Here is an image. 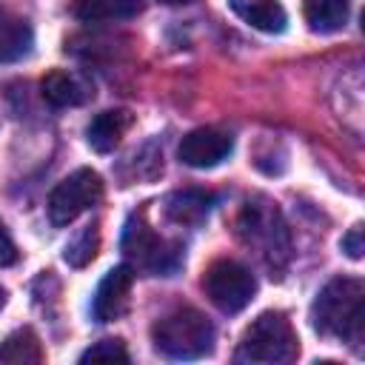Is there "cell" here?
Here are the masks:
<instances>
[{
    "label": "cell",
    "instance_id": "6da1fadb",
    "mask_svg": "<svg viewBox=\"0 0 365 365\" xmlns=\"http://www.w3.org/2000/svg\"><path fill=\"white\" fill-rule=\"evenodd\" d=\"M311 319L322 336L359 342L365 328V285L354 277L325 282L311 305Z\"/></svg>",
    "mask_w": 365,
    "mask_h": 365
},
{
    "label": "cell",
    "instance_id": "7a4b0ae2",
    "mask_svg": "<svg viewBox=\"0 0 365 365\" xmlns=\"http://www.w3.org/2000/svg\"><path fill=\"white\" fill-rule=\"evenodd\" d=\"M154 345L171 359H200L214 351V325L197 308H177L154 322Z\"/></svg>",
    "mask_w": 365,
    "mask_h": 365
},
{
    "label": "cell",
    "instance_id": "3957f363",
    "mask_svg": "<svg viewBox=\"0 0 365 365\" xmlns=\"http://www.w3.org/2000/svg\"><path fill=\"white\" fill-rule=\"evenodd\" d=\"M297 354H299V339H297V331L291 328V319L282 311H265L245 328L234 359L285 365L297 359Z\"/></svg>",
    "mask_w": 365,
    "mask_h": 365
},
{
    "label": "cell",
    "instance_id": "277c9868",
    "mask_svg": "<svg viewBox=\"0 0 365 365\" xmlns=\"http://www.w3.org/2000/svg\"><path fill=\"white\" fill-rule=\"evenodd\" d=\"M237 228H240V240L274 271H279L288 257H291V237H288V228L277 211L274 202L268 200H254V202H245L240 220H237Z\"/></svg>",
    "mask_w": 365,
    "mask_h": 365
},
{
    "label": "cell",
    "instance_id": "5b68a950",
    "mask_svg": "<svg viewBox=\"0 0 365 365\" xmlns=\"http://www.w3.org/2000/svg\"><path fill=\"white\" fill-rule=\"evenodd\" d=\"M123 251L148 274L154 277H171L180 265H182V251L180 245L157 237L145 222L143 217H131L125 222V231H123Z\"/></svg>",
    "mask_w": 365,
    "mask_h": 365
},
{
    "label": "cell",
    "instance_id": "8992f818",
    "mask_svg": "<svg viewBox=\"0 0 365 365\" xmlns=\"http://www.w3.org/2000/svg\"><path fill=\"white\" fill-rule=\"evenodd\" d=\"M202 288H205V297L222 314H240L254 299L257 279L237 259H217L208 265V271L202 277Z\"/></svg>",
    "mask_w": 365,
    "mask_h": 365
},
{
    "label": "cell",
    "instance_id": "52a82bcc",
    "mask_svg": "<svg viewBox=\"0 0 365 365\" xmlns=\"http://www.w3.org/2000/svg\"><path fill=\"white\" fill-rule=\"evenodd\" d=\"M103 197V180L91 168H77L66 180H60L48 197V220L54 225L74 222L83 211L94 208Z\"/></svg>",
    "mask_w": 365,
    "mask_h": 365
},
{
    "label": "cell",
    "instance_id": "ba28073f",
    "mask_svg": "<svg viewBox=\"0 0 365 365\" xmlns=\"http://www.w3.org/2000/svg\"><path fill=\"white\" fill-rule=\"evenodd\" d=\"M234 151V137L220 128H194L180 140V160L191 168H214Z\"/></svg>",
    "mask_w": 365,
    "mask_h": 365
},
{
    "label": "cell",
    "instance_id": "9c48e42d",
    "mask_svg": "<svg viewBox=\"0 0 365 365\" xmlns=\"http://www.w3.org/2000/svg\"><path fill=\"white\" fill-rule=\"evenodd\" d=\"M134 285V271L131 265H114L111 271H106V277L100 279L94 297H91V317L97 322H114L125 314L128 308V294Z\"/></svg>",
    "mask_w": 365,
    "mask_h": 365
},
{
    "label": "cell",
    "instance_id": "30bf717a",
    "mask_svg": "<svg viewBox=\"0 0 365 365\" xmlns=\"http://www.w3.org/2000/svg\"><path fill=\"white\" fill-rule=\"evenodd\" d=\"M128 125H131V114L123 111V108H111V111L97 114V117L88 123L86 140H88V145H91L94 151L108 154V151H114V148L120 145V140L125 137Z\"/></svg>",
    "mask_w": 365,
    "mask_h": 365
},
{
    "label": "cell",
    "instance_id": "8fae6325",
    "mask_svg": "<svg viewBox=\"0 0 365 365\" xmlns=\"http://www.w3.org/2000/svg\"><path fill=\"white\" fill-rule=\"evenodd\" d=\"M234 14L245 20L251 29L265 31V34H279L285 31L288 14L277 0H228Z\"/></svg>",
    "mask_w": 365,
    "mask_h": 365
},
{
    "label": "cell",
    "instance_id": "7c38bea8",
    "mask_svg": "<svg viewBox=\"0 0 365 365\" xmlns=\"http://www.w3.org/2000/svg\"><path fill=\"white\" fill-rule=\"evenodd\" d=\"M31 46H34L31 26L14 11L0 6V63L23 60L31 51Z\"/></svg>",
    "mask_w": 365,
    "mask_h": 365
},
{
    "label": "cell",
    "instance_id": "4fadbf2b",
    "mask_svg": "<svg viewBox=\"0 0 365 365\" xmlns=\"http://www.w3.org/2000/svg\"><path fill=\"white\" fill-rule=\"evenodd\" d=\"M40 91H43V100L51 103L54 108L80 106L91 97L88 83H83L77 74H68V71H48L40 83Z\"/></svg>",
    "mask_w": 365,
    "mask_h": 365
},
{
    "label": "cell",
    "instance_id": "5bb4252c",
    "mask_svg": "<svg viewBox=\"0 0 365 365\" xmlns=\"http://www.w3.org/2000/svg\"><path fill=\"white\" fill-rule=\"evenodd\" d=\"M211 205H214V194L200 188H185V191H174L165 200V217L177 225H197L200 220L208 217Z\"/></svg>",
    "mask_w": 365,
    "mask_h": 365
},
{
    "label": "cell",
    "instance_id": "9a60e30c",
    "mask_svg": "<svg viewBox=\"0 0 365 365\" xmlns=\"http://www.w3.org/2000/svg\"><path fill=\"white\" fill-rule=\"evenodd\" d=\"M71 11L83 23H111V20H128L140 14L143 0H77Z\"/></svg>",
    "mask_w": 365,
    "mask_h": 365
},
{
    "label": "cell",
    "instance_id": "2e32d148",
    "mask_svg": "<svg viewBox=\"0 0 365 365\" xmlns=\"http://www.w3.org/2000/svg\"><path fill=\"white\" fill-rule=\"evenodd\" d=\"M305 23L317 34H334L348 23V0H305Z\"/></svg>",
    "mask_w": 365,
    "mask_h": 365
},
{
    "label": "cell",
    "instance_id": "e0dca14e",
    "mask_svg": "<svg viewBox=\"0 0 365 365\" xmlns=\"http://www.w3.org/2000/svg\"><path fill=\"white\" fill-rule=\"evenodd\" d=\"M43 359V351H40V339L31 328H20L14 334H9L3 342H0V362H40Z\"/></svg>",
    "mask_w": 365,
    "mask_h": 365
},
{
    "label": "cell",
    "instance_id": "ac0fdd59",
    "mask_svg": "<svg viewBox=\"0 0 365 365\" xmlns=\"http://www.w3.org/2000/svg\"><path fill=\"white\" fill-rule=\"evenodd\" d=\"M97 248H100V228H97V222H91V225L80 228V234H74V237L66 242L63 259H66L71 268H83V265H88V262L94 259Z\"/></svg>",
    "mask_w": 365,
    "mask_h": 365
},
{
    "label": "cell",
    "instance_id": "d6986e66",
    "mask_svg": "<svg viewBox=\"0 0 365 365\" xmlns=\"http://www.w3.org/2000/svg\"><path fill=\"white\" fill-rule=\"evenodd\" d=\"M80 362H128V351L120 339H100L80 354Z\"/></svg>",
    "mask_w": 365,
    "mask_h": 365
},
{
    "label": "cell",
    "instance_id": "ffe728a7",
    "mask_svg": "<svg viewBox=\"0 0 365 365\" xmlns=\"http://www.w3.org/2000/svg\"><path fill=\"white\" fill-rule=\"evenodd\" d=\"M339 245H342V251H345L351 259H359V257H362V251H365V245H362V228H359V225H354V228L342 237V242H339Z\"/></svg>",
    "mask_w": 365,
    "mask_h": 365
},
{
    "label": "cell",
    "instance_id": "44dd1931",
    "mask_svg": "<svg viewBox=\"0 0 365 365\" xmlns=\"http://www.w3.org/2000/svg\"><path fill=\"white\" fill-rule=\"evenodd\" d=\"M14 262H17V245H14L11 234L6 231V225L0 220V265L6 268V265H14Z\"/></svg>",
    "mask_w": 365,
    "mask_h": 365
},
{
    "label": "cell",
    "instance_id": "7402d4cb",
    "mask_svg": "<svg viewBox=\"0 0 365 365\" xmlns=\"http://www.w3.org/2000/svg\"><path fill=\"white\" fill-rule=\"evenodd\" d=\"M163 3H171V6H180V3H191V0H163Z\"/></svg>",
    "mask_w": 365,
    "mask_h": 365
},
{
    "label": "cell",
    "instance_id": "603a6c76",
    "mask_svg": "<svg viewBox=\"0 0 365 365\" xmlns=\"http://www.w3.org/2000/svg\"><path fill=\"white\" fill-rule=\"evenodd\" d=\"M3 302H6V291L0 288V308H3Z\"/></svg>",
    "mask_w": 365,
    "mask_h": 365
}]
</instances>
